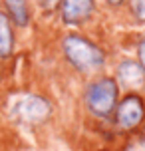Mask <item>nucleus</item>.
I'll return each mask as SVG.
<instances>
[{
  "label": "nucleus",
  "mask_w": 145,
  "mask_h": 151,
  "mask_svg": "<svg viewBox=\"0 0 145 151\" xmlns=\"http://www.w3.org/2000/svg\"><path fill=\"white\" fill-rule=\"evenodd\" d=\"M64 54L80 72H93L103 64V52L90 40L80 36H68L64 40Z\"/></svg>",
  "instance_id": "obj_1"
},
{
  "label": "nucleus",
  "mask_w": 145,
  "mask_h": 151,
  "mask_svg": "<svg viewBox=\"0 0 145 151\" xmlns=\"http://www.w3.org/2000/svg\"><path fill=\"white\" fill-rule=\"evenodd\" d=\"M117 101V83L111 78H101L93 82L85 91V104L90 111L98 117H107L113 111Z\"/></svg>",
  "instance_id": "obj_2"
},
{
  "label": "nucleus",
  "mask_w": 145,
  "mask_h": 151,
  "mask_svg": "<svg viewBox=\"0 0 145 151\" xmlns=\"http://www.w3.org/2000/svg\"><path fill=\"white\" fill-rule=\"evenodd\" d=\"M16 115L24 123H40L50 115V104L38 96H24L16 106Z\"/></svg>",
  "instance_id": "obj_3"
},
{
  "label": "nucleus",
  "mask_w": 145,
  "mask_h": 151,
  "mask_svg": "<svg viewBox=\"0 0 145 151\" xmlns=\"http://www.w3.org/2000/svg\"><path fill=\"white\" fill-rule=\"evenodd\" d=\"M143 119V101L137 96L125 98L117 107V123L123 129H133L137 127Z\"/></svg>",
  "instance_id": "obj_4"
},
{
  "label": "nucleus",
  "mask_w": 145,
  "mask_h": 151,
  "mask_svg": "<svg viewBox=\"0 0 145 151\" xmlns=\"http://www.w3.org/2000/svg\"><path fill=\"white\" fill-rule=\"evenodd\" d=\"M93 12V0H64L62 18L66 24H82Z\"/></svg>",
  "instance_id": "obj_5"
},
{
  "label": "nucleus",
  "mask_w": 145,
  "mask_h": 151,
  "mask_svg": "<svg viewBox=\"0 0 145 151\" xmlns=\"http://www.w3.org/2000/svg\"><path fill=\"white\" fill-rule=\"evenodd\" d=\"M117 76L127 88H133V90L141 88L145 82V70L135 62H123L117 70Z\"/></svg>",
  "instance_id": "obj_6"
},
{
  "label": "nucleus",
  "mask_w": 145,
  "mask_h": 151,
  "mask_svg": "<svg viewBox=\"0 0 145 151\" xmlns=\"http://www.w3.org/2000/svg\"><path fill=\"white\" fill-rule=\"evenodd\" d=\"M12 52V28L4 12H0V58Z\"/></svg>",
  "instance_id": "obj_7"
},
{
  "label": "nucleus",
  "mask_w": 145,
  "mask_h": 151,
  "mask_svg": "<svg viewBox=\"0 0 145 151\" xmlns=\"http://www.w3.org/2000/svg\"><path fill=\"white\" fill-rule=\"evenodd\" d=\"M6 2L10 14L14 18L16 24L20 26H26L28 24V8H26V0H4Z\"/></svg>",
  "instance_id": "obj_8"
},
{
  "label": "nucleus",
  "mask_w": 145,
  "mask_h": 151,
  "mask_svg": "<svg viewBox=\"0 0 145 151\" xmlns=\"http://www.w3.org/2000/svg\"><path fill=\"white\" fill-rule=\"evenodd\" d=\"M131 12L137 16V20L145 22V0H131Z\"/></svg>",
  "instance_id": "obj_9"
},
{
  "label": "nucleus",
  "mask_w": 145,
  "mask_h": 151,
  "mask_svg": "<svg viewBox=\"0 0 145 151\" xmlns=\"http://www.w3.org/2000/svg\"><path fill=\"white\" fill-rule=\"evenodd\" d=\"M125 151H145V139H135V141H131Z\"/></svg>",
  "instance_id": "obj_10"
},
{
  "label": "nucleus",
  "mask_w": 145,
  "mask_h": 151,
  "mask_svg": "<svg viewBox=\"0 0 145 151\" xmlns=\"http://www.w3.org/2000/svg\"><path fill=\"white\" fill-rule=\"evenodd\" d=\"M139 62H141V68L145 70V40L139 44Z\"/></svg>",
  "instance_id": "obj_11"
},
{
  "label": "nucleus",
  "mask_w": 145,
  "mask_h": 151,
  "mask_svg": "<svg viewBox=\"0 0 145 151\" xmlns=\"http://www.w3.org/2000/svg\"><path fill=\"white\" fill-rule=\"evenodd\" d=\"M107 2H109V4H113V6H117V4H121L123 0H107Z\"/></svg>",
  "instance_id": "obj_12"
}]
</instances>
